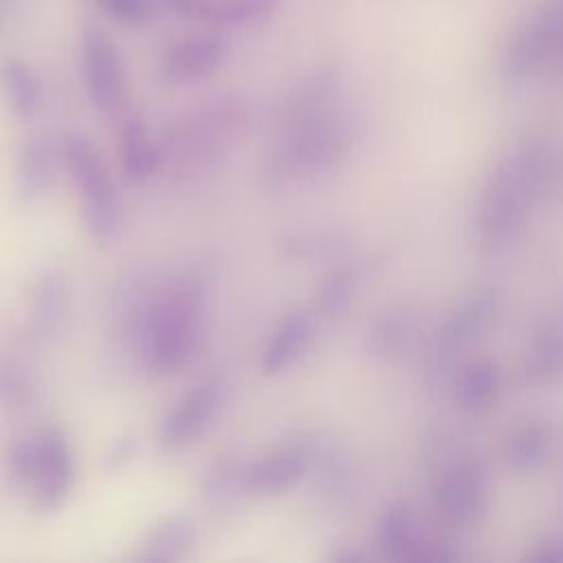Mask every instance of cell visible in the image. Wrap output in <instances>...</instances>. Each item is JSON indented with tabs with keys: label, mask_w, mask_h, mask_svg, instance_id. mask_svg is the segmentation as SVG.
<instances>
[{
	"label": "cell",
	"mask_w": 563,
	"mask_h": 563,
	"mask_svg": "<svg viewBox=\"0 0 563 563\" xmlns=\"http://www.w3.org/2000/svg\"><path fill=\"white\" fill-rule=\"evenodd\" d=\"M79 68L86 92L95 108L114 112L128 95L123 55L117 42L95 24H86L79 35Z\"/></svg>",
	"instance_id": "7"
},
{
	"label": "cell",
	"mask_w": 563,
	"mask_h": 563,
	"mask_svg": "<svg viewBox=\"0 0 563 563\" xmlns=\"http://www.w3.org/2000/svg\"><path fill=\"white\" fill-rule=\"evenodd\" d=\"M231 42L220 29H205L172 42L158 59V79L172 88L196 86L213 77L229 59Z\"/></svg>",
	"instance_id": "9"
},
{
	"label": "cell",
	"mask_w": 563,
	"mask_h": 563,
	"mask_svg": "<svg viewBox=\"0 0 563 563\" xmlns=\"http://www.w3.org/2000/svg\"><path fill=\"white\" fill-rule=\"evenodd\" d=\"M64 165L81 200L84 227L95 244L112 242L123 224V205L101 152L81 134L62 139Z\"/></svg>",
	"instance_id": "5"
},
{
	"label": "cell",
	"mask_w": 563,
	"mask_h": 563,
	"mask_svg": "<svg viewBox=\"0 0 563 563\" xmlns=\"http://www.w3.org/2000/svg\"><path fill=\"white\" fill-rule=\"evenodd\" d=\"M70 312V286L59 268L42 271L29 295L26 332L35 343L53 341Z\"/></svg>",
	"instance_id": "14"
},
{
	"label": "cell",
	"mask_w": 563,
	"mask_h": 563,
	"mask_svg": "<svg viewBox=\"0 0 563 563\" xmlns=\"http://www.w3.org/2000/svg\"><path fill=\"white\" fill-rule=\"evenodd\" d=\"M249 123V106L238 92H218L178 114L165 130L161 167L187 180L218 169L238 147Z\"/></svg>",
	"instance_id": "2"
},
{
	"label": "cell",
	"mask_w": 563,
	"mask_h": 563,
	"mask_svg": "<svg viewBox=\"0 0 563 563\" xmlns=\"http://www.w3.org/2000/svg\"><path fill=\"white\" fill-rule=\"evenodd\" d=\"M198 539L196 519L189 512L176 510L158 517L145 532L141 543V561L174 563L189 556Z\"/></svg>",
	"instance_id": "16"
},
{
	"label": "cell",
	"mask_w": 563,
	"mask_h": 563,
	"mask_svg": "<svg viewBox=\"0 0 563 563\" xmlns=\"http://www.w3.org/2000/svg\"><path fill=\"white\" fill-rule=\"evenodd\" d=\"M312 334H314V323L306 310H290L288 314H284L262 350V356H260L262 374L279 376L282 372L292 367L299 361V356L308 350Z\"/></svg>",
	"instance_id": "15"
},
{
	"label": "cell",
	"mask_w": 563,
	"mask_h": 563,
	"mask_svg": "<svg viewBox=\"0 0 563 563\" xmlns=\"http://www.w3.org/2000/svg\"><path fill=\"white\" fill-rule=\"evenodd\" d=\"M284 0H158L167 13L207 29H244L268 22Z\"/></svg>",
	"instance_id": "11"
},
{
	"label": "cell",
	"mask_w": 563,
	"mask_h": 563,
	"mask_svg": "<svg viewBox=\"0 0 563 563\" xmlns=\"http://www.w3.org/2000/svg\"><path fill=\"white\" fill-rule=\"evenodd\" d=\"M35 400V380L31 369L11 352L0 350V405L7 409H26Z\"/></svg>",
	"instance_id": "19"
},
{
	"label": "cell",
	"mask_w": 563,
	"mask_h": 563,
	"mask_svg": "<svg viewBox=\"0 0 563 563\" xmlns=\"http://www.w3.org/2000/svg\"><path fill=\"white\" fill-rule=\"evenodd\" d=\"M119 161L130 185H143L161 169V145L141 117H130L121 128Z\"/></svg>",
	"instance_id": "17"
},
{
	"label": "cell",
	"mask_w": 563,
	"mask_h": 563,
	"mask_svg": "<svg viewBox=\"0 0 563 563\" xmlns=\"http://www.w3.org/2000/svg\"><path fill=\"white\" fill-rule=\"evenodd\" d=\"M246 473L249 462H244L238 453L218 455L207 468L200 484V499L213 523H229L251 497Z\"/></svg>",
	"instance_id": "13"
},
{
	"label": "cell",
	"mask_w": 563,
	"mask_h": 563,
	"mask_svg": "<svg viewBox=\"0 0 563 563\" xmlns=\"http://www.w3.org/2000/svg\"><path fill=\"white\" fill-rule=\"evenodd\" d=\"M350 282H352L350 275L343 271L330 273L317 288V297H314L317 312L323 317L336 314L350 295Z\"/></svg>",
	"instance_id": "21"
},
{
	"label": "cell",
	"mask_w": 563,
	"mask_h": 563,
	"mask_svg": "<svg viewBox=\"0 0 563 563\" xmlns=\"http://www.w3.org/2000/svg\"><path fill=\"white\" fill-rule=\"evenodd\" d=\"M0 92L13 117L29 121L44 106V86L37 70L22 57L0 64Z\"/></svg>",
	"instance_id": "18"
},
{
	"label": "cell",
	"mask_w": 563,
	"mask_h": 563,
	"mask_svg": "<svg viewBox=\"0 0 563 563\" xmlns=\"http://www.w3.org/2000/svg\"><path fill=\"white\" fill-rule=\"evenodd\" d=\"M75 486V453L66 433L44 427L35 433V460L26 482L33 506L40 512L59 510Z\"/></svg>",
	"instance_id": "8"
},
{
	"label": "cell",
	"mask_w": 563,
	"mask_h": 563,
	"mask_svg": "<svg viewBox=\"0 0 563 563\" xmlns=\"http://www.w3.org/2000/svg\"><path fill=\"white\" fill-rule=\"evenodd\" d=\"M163 286L145 268H128L108 292L101 332V363L117 383L145 372V350L154 306Z\"/></svg>",
	"instance_id": "3"
},
{
	"label": "cell",
	"mask_w": 563,
	"mask_h": 563,
	"mask_svg": "<svg viewBox=\"0 0 563 563\" xmlns=\"http://www.w3.org/2000/svg\"><path fill=\"white\" fill-rule=\"evenodd\" d=\"M33 460H35V435H26V438L15 440L9 449V453H7V471H9L11 479L22 488L29 482Z\"/></svg>",
	"instance_id": "22"
},
{
	"label": "cell",
	"mask_w": 563,
	"mask_h": 563,
	"mask_svg": "<svg viewBox=\"0 0 563 563\" xmlns=\"http://www.w3.org/2000/svg\"><path fill=\"white\" fill-rule=\"evenodd\" d=\"M136 451H139L136 435L121 433L110 442V446L103 455V464H106L108 471H119V468H123L125 464H130L134 460Z\"/></svg>",
	"instance_id": "23"
},
{
	"label": "cell",
	"mask_w": 563,
	"mask_h": 563,
	"mask_svg": "<svg viewBox=\"0 0 563 563\" xmlns=\"http://www.w3.org/2000/svg\"><path fill=\"white\" fill-rule=\"evenodd\" d=\"M112 20L128 26L147 24L158 7V0H95Z\"/></svg>",
	"instance_id": "20"
},
{
	"label": "cell",
	"mask_w": 563,
	"mask_h": 563,
	"mask_svg": "<svg viewBox=\"0 0 563 563\" xmlns=\"http://www.w3.org/2000/svg\"><path fill=\"white\" fill-rule=\"evenodd\" d=\"M229 400V380L211 374L183 394L158 424V442L165 449H183L202 438Z\"/></svg>",
	"instance_id": "6"
},
{
	"label": "cell",
	"mask_w": 563,
	"mask_h": 563,
	"mask_svg": "<svg viewBox=\"0 0 563 563\" xmlns=\"http://www.w3.org/2000/svg\"><path fill=\"white\" fill-rule=\"evenodd\" d=\"M332 81L325 73L306 79L279 112L264 158L268 187L310 178L328 169L345 150L347 128L330 106Z\"/></svg>",
	"instance_id": "1"
},
{
	"label": "cell",
	"mask_w": 563,
	"mask_h": 563,
	"mask_svg": "<svg viewBox=\"0 0 563 563\" xmlns=\"http://www.w3.org/2000/svg\"><path fill=\"white\" fill-rule=\"evenodd\" d=\"M64 163L62 141L48 132H35L18 150L13 189L15 198L24 207H33L51 191L57 167Z\"/></svg>",
	"instance_id": "10"
},
{
	"label": "cell",
	"mask_w": 563,
	"mask_h": 563,
	"mask_svg": "<svg viewBox=\"0 0 563 563\" xmlns=\"http://www.w3.org/2000/svg\"><path fill=\"white\" fill-rule=\"evenodd\" d=\"M310 466V446L303 440L290 438L277 442L264 455L249 464L251 497H277L290 490Z\"/></svg>",
	"instance_id": "12"
},
{
	"label": "cell",
	"mask_w": 563,
	"mask_h": 563,
	"mask_svg": "<svg viewBox=\"0 0 563 563\" xmlns=\"http://www.w3.org/2000/svg\"><path fill=\"white\" fill-rule=\"evenodd\" d=\"M207 282L185 273L161 288L145 350V372L156 378L180 372L196 356L207 323Z\"/></svg>",
	"instance_id": "4"
}]
</instances>
